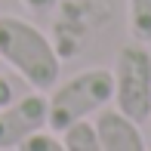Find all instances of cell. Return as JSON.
<instances>
[{"mask_svg":"<svg viewBox=\"0 0 151 151\" xmlns=\"http://www.w3.org/2000/svg\"><path fill=\"white\" fill-rule=\"evenodd\" d=\"M0 59L37 93L56 86L62 59L37 25L22 16H0Z\"/></svg>","mask_w":151,"mask_h":151,"instance_id":"6da1fadb","label":"cell"},{"mask_svg":"<svg viewBox=\"0 0 151 151\" xmlns=\"http://www.w3.org/2000/svg\"><path fill=\"white\" fill-rule=\"evenodd\" d=\"M114 99V74L108 68H83L80 74L59 83L50 96V120L52 133H65L80 120H90Z\"/></svg>","mask_w":151,"mask_h":151,"instance_id":"7a4b0ae2","label":"cell"},{"mask_svg":"<svg viewBox=\"0 0 151 151\" xmlns=\"http://www.w3.org/2000/svg\"><path fill=\"white\" fill-rule=\"evenodd\" d=\"M114 108L129 120L145 123L151 117V50L145 43H123L114 59Z\"/></svg>","mask_w":151,"mask_h":151,"instance_id":"3957f363","label":"cell"},{"mask_svg":"<svg viewBox=\"0 0 151 151\" xmlns=\"http://www.w3.org/2000/svg\"><path fill=\"white\" fill-rule=\"evenodd\" d=\"M50 120V99L43 93L16 96L6 108H0V151L19 148L28 136L46 127Z\"/></svg>","mask_w":151,"mask_h":151,"instance_id":"277c9868","label":"cell"},{"mask_svg":"<svg viewBox=\"0 0 151 151\" xmlns=\"http://www.w3.org/2000/svg\"><path fill=\"white\" fill-rule=\"evenodd\" d=\"M93 127H96L102 151H148L139 123L129 120L127 114H120L117 108H102L96 114Z\"/></svg>","mask_w":151,"mask_h":151,"instance_id":"5b68a950","label":"cell"},{"mask_svg":"<svg viewBox=\"0 0 151 151\" xmlns=\"http://www.w3.org/2000/svg\"><path fill=\"white\" fill-rule=\"evenodd\" d=\"M127 25L136 43L151 46V0H127Z\"/></svg>","mask_w":151,"mask_h":151,"instance_id":"8992f818","label":"cell"},{"mask_svg":"<svg viewBox=\"0 0 151 151\" xmlns=\"http://www.w3.org/2000/svg\"><path fill=\"white\" fill-rule=\"evenodd\" d=\"M59 136L65 142V151H102L93 120H80L74 127H68L65 133H59Z\"/></svg>","mask_w":151,"mask_h":151,"instance_id":"52a82bcc","label":"cell"},{"mask_svg":"<svg viewBox=\"0 0 151 151\" xmlns=\"http://www.w3.org/2000/svg\"><path fill=\"white\" fill-rule=\"evenodd\" d=\"M16 151H65V142H62V136H56L52 129H37V133L28 136Z\"/></svg>","mask_w":151,"mask_h":151,"instance_id":"ba28073f","label":"cell"},{"mask_svg":"<svg viewBox=\"0 0 151 151\" xmlns=\"http://www.w3.org/2000/svg\"><path fill=\"white\" fill-rule=\"evenodd\" d=\"M12 99H16V86H12V80L6 74H0V108H6Z\"/></svg>","mask_w":151,"mask_h":151,"instance_id":"9c48e42d","label":"cell"},{"mask_svg":"<svg viewBox=\"0 0 151 151\" xmlns=\"http://www.w3.org/2000/svg\"><path fill=\"white\" fill-rule=\"evenodd\" d=\"M28 9H50V6H56V0H22Z\"/></svg>","mask_w":151,"mask_h":151,"instance_id":"30bf717a","label":"cell"},{"mask_svg":"<svg viewBox=\"0 0 151 151\" xmlns=\"http://www.w3.org/2000/svg\"><path fill=\"white\" fill-rule=\"evenodd\" d=\"M148 120H151V117H148Z\"/></svg>","mask_w":151,"mask_h":151,"instance_id":"8fae6325","label":"cell"}]
</instances>
